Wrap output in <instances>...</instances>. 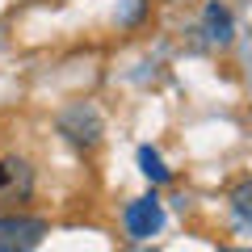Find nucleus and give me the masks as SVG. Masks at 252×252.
<instances>
[{"mask_svg": "<svg viewBox=\"0 0 252 252\" xmlns=\"http://www.w3.org/2000/svg\"><path fill=\"white\" fill-rule=\"evenodd\" d=\"M46 235L42 219L30 215H0V252H34Z\"/></svg>", "mask_w": 252, "mask_h": 252, "instance_id": "nucleus-1", "label": "nucleus"}, {"mask_svg": "<svg viewBox=\"0 0 252 252\" xmlns=\"http://www.w3.org/2000/svg\"><path fill=\"white\" fill-rule=\"evenodd\" d=\"M59 130L67 139H72V143H80V147H93L101 139V118L93 114L89 105H76V109H67V114L59 118Z\"/></svg>", "mask_w": 252, "mask_h": 252, "instance_id": "nucleus-2", "label": "nucleus"}, {"mask_svg": "<svg viewBox=\"0 0 252 252\" xmlns=\"http://www.w3.org/2000/svg\"><path fill=\"white\" fill-rule=\"evenodd\" d=\"M160 223H164V210H160L156 198H139V202L126 206V231L135 235V240H152L160 231Z\"/></svg>", "mask_w": 252, "mask_h": 252, "instance_id": "nucleus-3", "label": "nucleus"}, {"mask_svg": "<svg viewBox=\"0 0 252 252\" xmlns=\"http://www.w3.org/2000/svg\"><path fill=\"white\" fill-rule=\"evenodd\" d=\"M206 38L210 42H219V46H227L231 42V13L223 9V4H206Z\"/></svg>", "mask_w": 252, "mask_h": 252, "instance_id": "nucleus-4", "label": "nucleus"}, {"mask_svg": "<svg viewBox=\"0 0 252 252\" xmlns=\"http://www.w3.org/2000/svg\"><path fill=\"white\" fill-rule=\"evenodd\" d=\"M30 189V177H26V164L21 160H4L0 164V189Z\"/></svg>", "mask_w": 252, "mask_h": 252, "instance_id": "nucleus-5", "label": "nucleus"}, {"mask_svg": "<svg viewBox=\"0 0 252 252\" xmlns=\"http://www.w3.org/2000/svg\"><path fill=\"white\" fill-rule=\"evenodd\" d=\"M139 164H143V172H147L152 181H168V168H164V160L152 152V147H143V152H139Z\"/></svg>", "mask_w": 252, "mask_h": 252, "instance_id": "nucleus-6", "label": "nucleus"}, {"mask_svg": "<svg viewBox=\"0 0 252 252\" xmlns=\"http://www.w3.org/2000/svg\"><path fill=\"white\" fill-rule=\"evenodd\" d=\"M231 206H235L240 219H252V181H244V185L231 193Z\"/></svg>", "mask_w": 252, "mask_h": 252, "instance_id": "nucleus-7", "label": "nucleus"}, {"mask_svg": "<svg viewBox=\"0 0 252 252\" xmlns=\"http://www.w3.org/2000/svg\"><path fill=\"white\" fill-rule=\"evenodd\" d=\"M223 252H252V248H223Z\"/></svg>", "mask_w": 252, "mask_h": 252, "instance_id": "nucleus-8", "label": "nucleus"}]
</instances>
